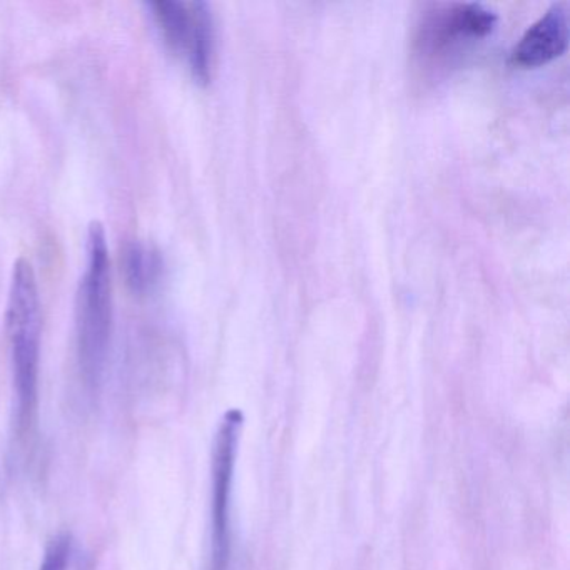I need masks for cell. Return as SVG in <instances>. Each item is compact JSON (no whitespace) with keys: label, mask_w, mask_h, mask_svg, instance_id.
<instances>
[{"label":"cell","mask_w":570,"mask_h":570,"mask_svg":"<svg viewBox=\"0 0 570 570\" xmlns=\"http://www.w3.org/2000/svg\"><path fill=\"white\" fill-rule=\"evenodd\" d=\"M245 416L232 409L216 430L212 452V570H228L232 553V495Z\"/></svg>","instance_id":"cell-5"},{"label":"cell","mask_w":570,"mask_h":570,"mask_svg":"<svg viewBox=\"0 0 570 570\" xmlns=\"http://www.w3.org/2000/svg\"><path fill=\"white\" fill-rule=\"evenodd\" d=\"M69 559H71V539L66 533H61L49 542L39 570H68Z\"/></svg>","instance_id":"cell-8"},{"label":"cell","mask_w":570,"mask_h":570,"mask_svg":"<svg viewBox=\"0 0 570 570\" xmlns=\"http://www.w3.org/2000/svg\"><path fill=\"white\" fill-rule=\"evenodd\" d=\"M6 332L11 346L12 380L21 420L38 406L42 315L38 278L31 262L19 258L12 269L6 308Z\"/></svg>","instance_id":"cell-2"},{"label":"cell","mask_w":570,"mask_h":570,"mask_svg":"<svg viewBox=\"0 0 570 570\" xmlns=\"http://www.w3.org/2000/svg\"><path fill=\"white\" fill-rule=\"evenodd\" d=\"M495 26V12L476 2L432 6L416 29L415 55L425 65H443L489 38Z\"/></svg>","instance_id":"cell-4"},{"label":"cell","mask_w":570,"mask_h":570,"mask_svg":"<svg viewBox=\"0 0 570 570\" xmlns=\"http://www.w3.org/2000/svg\"><path fill=\"white\" fill-rule=\"evenodd\" d=\"M166 46L188 66L196 85L208 86L215 65V22L206 2L161 0L149 4Z\"/></svg>","instance_id":"cell-3"},{"label":"cell","mask_w":570,"mask_h":570,"mask_svg":"<svg viewBox=\"0 0 570 570\" xmlns=\"http://www.w3.org/2000/svg\"><path fill=\"white\" fill-rule=\"evenodd\" d=\"M112 330V283L108 238L102 223L92 222L86 242V269L76 296L78 356L86 383L101 380Z\"/></svg>","instance_id":"cell-1"},{"label":"cell","mask_w":570,"mask_h":570,"mask_svg":"<svg viewBox=\"0 0 570 570\" xmlns=\"http://www.w3.org/2000/svg\"><path fill=\"white\" fill-rule=\"evenodd\" d=\"M163 258L158 249L145 243H132L125 252L126 282L135 293H146L158 283Z\"/></svg>","instance_id":"cell-7"},{"label":"cell","mask_w":570,"mask_h":570,"mask_svg":"<svg viewBox=\"0 0 570 570\" xmlns=\"http://www.w3.org/2000/svg\"><path fill=\"white\" fill-rule=\"evenodd\" d=\"M569 48V12L566 4H553L529 28L513 49L510 62L519 69H537L562 58Z\"/></svg>","instance_id":"cell-6"}]
</instances>
